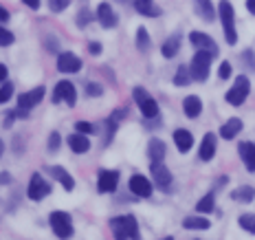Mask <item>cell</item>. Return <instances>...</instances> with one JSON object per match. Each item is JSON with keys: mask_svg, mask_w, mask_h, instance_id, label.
<instances>
[{"mask_svg": "<svg viewBox=\"0 0 255 240\" xmlns=\"http://www.w3.org/2000/svg\"><path fill=\"white\" fill-rule=\"evenodd\" d=\"M113 227L115 238L119 240H130V238H139V223L134 216H117L110 223Z\"/></svg>", "mask_w": 255, "mask_h": 240, "instance_id": "6da1fadb", "label": "cell"}, {"mask_svg": "<svg viewBox=\"0 0 255 240\" xmlns=\"http://www.w3.org/2000/svg\"><path fill=\"white\" fill-rule=\"evenodd\" d=\"M211 57H214V53L200 49L198 53L194 55V60H191V77L196 79V82H205L207 77H209V68H211Z\"/></svg>", "mask_w": 255, "mask_h": 240, "instance_id": "7a4b0ae2", "label": "cell"}, {"mask_svg": "<svg viewBox=\"0 0 255 240\" xmlns=\"http://www.w3.org/2000/svg\"><path fill=\"white\" fill-rule=\"evenodd\" d=\"M218 11H220V22H222V29H225L227 42H229V44H236L238 42V31H236V24H233V7H231L229 0H220Z\"/></svg>", "mask_w": 255, "mask_h": 240, "instance_id": "3957f363", "label": "cell"}, {"mask_svg": "<svg viewBox=\"0 0 255 240\" xmlns=\"http://www.w3.org/2000/svg\"><path fill=\"white\" fill-rule=\"evenodd\" d=\"M249 93H251V82H249L244 75H240L236 79V84L227 90V104H231V106H242L244 104V99L249 97Z\"/></svg>", "mask_w": 255, "mask_h": 240, "instance_id": "277c9868", "label": "cell"}, {"mask_svg": "<svg viewBox=\"0 0 255 240\" xmlns=\"http://www.w3.org/2000/svg\"><path fill=\"white\" fill-rule=\"evenodd\" d=\"M49 223H51V229L57 238H71L73 236V221H71V214L66 212H53L49 216Z\"/></svg>", "mask_w": 255, "mask_h": 240, "instance_id": "5b68a950", "label": "cell"}, {"mask_svg": "<svg viewBox=\"0 0 255 240\" xmlns=\"http://www.w3.org/2000/svg\"><path fill=\"white\" fill-rule=\"evenodd\" d=\"M132 95H134L136 106L141 108V115L145 117V119H154V117H158V104H156V99L150 97V95H147L141 86H136L134 90H132Z\"/></svg>", "mask_w": 255, "mask_h": 240, "instance_id": "8992f818", "label": "cell"}, {"mask_svg": "<svg viewBox=\"0 0 255 240\" xmlns=\"http://www.w3.org/2000/svg\"><path fill=\"white\" fill-rule=\"evenodd\" d=\"M150 170H152L154 183H156L163 192H167L169 185H172V172L167 170V165L163 161H150Z\"/></svg>", "mask_w": 255, "mask_h": 240, "instance_id": "52a82bcc", "label": "cell"}, {"mask_svg": "<svg viewBox=\"0 0 255 240\" xmlns=\"http://www.w3.org/2000/svg\"><path fill=\"white\" fill-rule=\"evenodd\" d=\"M53 101L55 104H60V101H66L68 106H75L77 104V90H75V86H73L71 82H60L55 86V90H53Z\"/></svg>", "mask_w": 255, "mask_h": 240, "instance_id": "ba28073f", "label": "cell"}, {"mask_svg": "<svg viewBox=\"0 0 255 240\" xmlns=\"http://www.w3.org/2000/svg\"><path fill=\"white\" fill-rule=\"evenodd\" d=\"M49 194H51V185L46 183L40 174H33V177H31L29 188H26V196H29L31 201H42L44 196H49Z\"/></svg>", "mask_w": 255, "mask_h": 240, "instance_id": "9c48e42d", "label": "cell"}, {"mask_svg": "<svg viewBox=\"0 0 255 240\" xmlns=\"http://www.w3.org/2000/svg\"><path fill=\"white\" fill-rule=\"evenodd\" d=\"M130 192L136 196H141V199H147V196H152V185L150 181H147L143 174H134V177H130Z\"/></svg>", "mask_w": 255, "mask_h": 240, "instance_id": "30bf717a", "label": "cell"}, {"mask_svg": "<svg viewBox=\"0 0 255 240\" xmlns=\"http://www.w3.org/2000/svg\"><path fill=\"white\" fill-rule=\"evenodd\" d=\"M79 68H82V60L75 53H62L57 57V71L60 73H77Z\"/></svg>", "mask_w": 255, "mask_h": 240, "instance_id": "8fae6325", "label": "cell"}, {"mask_svg": "<svg viewBox=\"0 0 255 240\" xmlns=\"http://www.w3.org/2000/svg\"><path fill=\"white\" fill-rule=\"evenodd\" d=\"M44 86H38V88H33V90H29V93H22L18 97V106L20 108H26V110H31L33 106H38L42 97H44Z\"/></svg>", "mask_w": 255, "mask_h": 240, "instance_id": "7c38bea8", "label": "cell"}, {"mask_svg": "<svg viewBox=\"0 0 255 240\" xmlns=\"http://www.w3.org/2000/svg\"><path fill=\"white\" fill-rule=\"evenodd\" d=\"M95 18L99 20V24L104 26V29H113L117 26V15H115V9L110 7L108 2H102L97 7V13H95Z\"/></svg>", "mask_w": 255, "mask_h": 240, "instance_id": "4fadbf2b", "label": "cell"}, {"mask_svg": "<svg viewBox=\"0 0 255 240\" xmlns=\"http://www.w3.org/2000/svg\"><path fill=\"white\" fill-rule=\"evenodd\" d=\"M189 42H191V44H196L198 49H205V51H209V53H214V55H218V46H216V42H214L211 35L200 33V31H191V33H189Z\"/></svg>", "mask_w": 255, "mask_h": 240, "instance_id": "5bb4252c", "label": "cell"}, {"mask_svg": "<svg viewBox=\"0 0 255 240\" xmlns=\"http://www.w3.org/2000/svg\"><path fill=\"white\" fill-rule=\"evenodd\" d=\"M117 183H119V172L117 170H104L102 174H99V192H104V194H108V192H115L117 190Z\"/></svg>", "mask_w": 255, "mask_h": 240, "instance_id": "9a60e30c", "label": "cell"}, {"mask_svg": "<svg viewBox=\"0 0 255 240\" xmlns=\"http://www.w3.org/2000/svg\"><path fill=\"white\" fill-rule=\"evenodd\" d=\"M49 172H51V177L55 179L57 183L64 185V190H66V192H73V188H75V179H73L71 174H68L66 170L62 168V165H51Z\"/></svg>", "mask_w": 255, "mask_h": 240, "instance_id": "2e32d148", "label": "cell"}, {"mask_svg": "<svg viewBox=\"0 0 255 240\" xmlns=\"http://www.w3.org/2000/svg\"><path fill=\"white\" fill-rule=\"evenodd\" d=\"M238 150H240V157L244 165H247L249 172H255V143L251 141H242L240 146H238Z\"/></svg>", "mask_w": 255, "mask_h": 240, "instance_id": "e0dca14e", "label": "cell"}, {"mask_svg": "<svg viewBox=\"0 0 255 240\" xmlns=\"http://www.w3.org/2000/svg\"><path fill=\"white\" fill-rule=\"evenodd\" d=\"M200 159L203 161H211L214 159V154H216V135L214 132H207V135L203 137V143H200Z\"/></svg>", "mask_w": 255, "mask_h": 240, "instance_id": "ac0fdd59", "label": "cell"}, {"mask_svg": "<svg viewBox=\"0 0 255 240\" xmlns=\"http://www.w3.org/2000/svg\"><path fill=\"white\" fill-rule=\"evenodd\" d=\"M183 110L189 119H196V117L203 113V101H200L198 95H189V97L183 99Z\"/></svg>", "mask_w": 255, "mask_h": 240, "instance_id": "d6986e66", "label": "cell"}, {"mask_svg": "<svg viewBox=\"0 0 255 240\" xmlns=\"http://www.w3.org/2000/svg\"><path fill=\"white\" fill-rule=\"evenodd\" d=\"M174 143H176V148L180 152H189L191 146H194V135L189 130L178 128V130H174Z\"/></svg>", "mask_w": 255, "mask_h": 240, "instance_id": "ffe728a7", "label": "cell"}, {"mask_svg": "<svg viewBox=\"0 0 255 240\" xmlns=\"http://www.w3.org/2000/svg\"><path fill=\"white\" fill-rule=\"evenodd\" d=\"M68 146H71V150L77 152V154H84V152L90 150V141L84 132H75V135L68 137Z\"/></svg>", "mask_w": 255, "mask_h": 240, "instance_id": "44dd1931", "label": "cell"}, {"mask_svg": "<svg viewBox=\"0 0 255 240\" xmlns=\"http://www.w3.org/2000/svg\"><path fill=\"white\" fill-rule=\"evenodd\" d=\"M165 143L161 139H150L147 143V157H150V161H163L165 159Z\"/></svg>", "mask_w": 255, "mask_h": 240, "instance_id": "7402d4cb", "label": "cell"}, {"mask_svg": "<svg viewBox=\"0 0 255 240\" xmlns=\"http://www.w3.org/2000/svg\"><path fill=\"white\" fill-rule=\"evenodd\" d=\"M240 130H242V121L238 119V117H233V119H229L227 124L220 126V137L222 139H233Z\"/></svg>", "mask_w": 255, "mask_h": 240, "instance_id": "603a6c76", "label": "cell"}, {"mask_svg": "<svg viewBox=\"0 0 255 240\" xmlns=\"http://www.w3.org/2000/svg\"><path fill=\"white\" fill-rule=\"evenodd\" d=\"M134 9L141 15H150V18H156V15H161V9L154 4V0H134Z\"/></svg>", "mask_w": 255, "mask_h": 240, "instance_id": "cb8c5ba5", "label": "cell"}, {"mask_svg": "<svg viewBox=\"0 0 255 240\" xmlns=\"http://www.w3.org/2000/svg\"><path fill=\"white\" fill-rule=\"evenodd\" d=\"M231 199L238 203H251L255 199V188L253 185H242V188L231 192Z\"/></svg>", "mask_w": 255, "mask_h": 240, "instance_id": "d4e9b609", "label": "cell"}, {"mask_svg": "<svg viewBox=\"0 0 255 240\" xmlns=\"http://www.w3.org/2000/svg\"><path fill=\"white\" fill-rule=\"evenodd\" d=\"M196 9H198L200 18H205L207 22H211V20L216 18V9H214V4H211V0H196Z\"/></svg>", "mask_w": 255, "mask_h": 240, "instance_id": "484cf974", "label": "cell"}, {"mask_svg": "<svg viewBox=\"0 0 255 240\" xmlns=\"http://www.w3.org/2000/svg\"><path fill=\"white\" fill-rule=\"evenodd\" d=\"M136 46H139V51H141V53L150 51L152 40H150V33H147L145 26H139V31H136Z\"/></svg>", "mask_w": 255, "mask_h": 240, "instance_id": "4316f807", "label": "cell"}, {"mask_svg": "<svg viewBox=\"0 0 255 240\" xmlns=\"http://www.w3.org/2000/svg\"><path fill=\"white\" fill-rule=\"evenodd\" d=\"M183 227L185 229H209L211 223L205 221V218H200V216H189L183 221Z\"/></svg>", "mask_w": 255, "mask_h": 240, "instance_id": "83f0119b", "label": "cell"}, {"mask_svg": "<svg viewBox=\"0 0 255 240\" xmlns=\"http://www.w3.org/2000/svg\"><path fill=\"white\" fill-rule=\"evenodd\" d=\"M191 82H194V77H191L189 68H185V64L178 66L176 75H174V84H176V86H187V84H191Z\"/></svg>", "mask_w": 255, "mask_h": 240, "instance_id": "f1b7e54d", "label": "cell"}, {"mask_svg": "<svg viewBox=\"0 0 255 240\" xmlns=\"http://www.w3.org/2000/svg\"><path fill=\"white\" fill-rule=\"evenodd\" d=\"M214 194H205L203 196V199H200L198 203H196V210H198L200 212V214H209V212H214Z\"/></svg>", "mask_w": 255, "mask_h": 240, "instance_id": "f546056e", "label": "cell"}, {"mask_svg": "<svg viewBox=\"0 0 255 240\" xmlns=\"http://www.w3.org/2000/svg\"><path fill=\"white\" fill-rule=\"evenodd\" d=\"M178 49H180V40L178 38H169V40H165L161 53H163V57H174L178 53Z\"/></svg>", "mask_w": 255, "mask_h": 240, "instance_id": "4dcf8cb0", "label": "cell"}, {"mask_svg": "<svg viewBox=\"0 0 255 240\" xmlns=\"http://www.w3.org/2000/svg\"><path fill=\"white\" fill-rule=\"evenodd\" d=\"M238 223H240V227L244 229V232L255 234V214H242L240 218H238Z\"/></svg>", "mask_w": 255, "mask_h": 240, "instance_id": "1f68e13d", "label": "cell"}, {"mask_svg": "<svg viewBox=\"0 0 255 240\" xmlns=\"http://www.w3.org/2000/svg\"><path fill=\"white\" fill-rule=\"evenodd\" d=\"M11 95H13V84L9 82V79H4L2 86H0V101H2V104H7Z\"/></svg>", "mask_w": 255, "mask_h": 240, "instance_id": "d6a6232c", "label": "cell"}, {"mask_svg": "<svg viewBox=\"0 0 255 240\" xmlns=\"http://www.w3.org/2000/svg\"><path fill=\"white\" fill-rule=\"evenodd\" d=\"M13 33L11 31L7 29V26H2V29H0V46H11L13 44Z\"/></svg>", "mask_w": 255, "mask_h": 240, "instance_id": "836d02e7", "label": "cell"}, {"mask_svg": "<svg viewBox=\"0 0 255 240\" xmlns=\"http://www.w3.org/2000/svg\"><path fill=\"white\" fill-rule=\"evenodd\" d=\"M68 4H71V0H49V9L51 11H55V13L64 11Z\"/></svg>", "mask_w": 255, "mask_h": 240, "instance_id": "e575fe53", "label": "cell"}, {"mask_svg": "<svg viewBox=\"0 0 255 240\" xmlns=\"http://www.w3.org/2000/svg\"><path fill=\"white\" fill-rule=\"evenodd\" d=\"M60 146H62L60 132H51V137H49V152H57V150H60Z\"/></svg>", "mask_w": 255, "mask_h": 240, "instance_id": "d590c367", "label": "cell"}, {"mask_svg": "<svg viewBox=\"0 0 255 240\" xmlns=\"http://www.w3.org/2000/svg\"><path fill=\"white\" fill-rule=\"evenodd\" d=\"M75 130L77 132H84V135H90V132H95V128H93V124H88V121H77Z\"/></svg>", "mask_w": 255, "mask_h": 240, "instance_id": "8d00e7d4", "label": "cell"}, {"mask_svg": "<svg viewBox=\"0 0 255 240\" xmlns=\"http://www.w3.org/2000/svg\"><path fill=\"white\" fill-rule=\"evenodd\" d=\"M218 77H220V79H229V77H231V64H229V62H222V64H220Z\"/></svg>", "mask_w": 255, "mask_h": 240, "instance_id": "74e56055", "label": "cell"}, {"mask_svg": "<svg viewBox=\"0 0 255 240\" xmlns=\"http://www.w3.org/2000/svg\"><path fill=\"white\" fill-rule=\"evenodd\" d=\"M86 93L90 95V97H99V95L104 93V88L99 86V84H95V82H90L88 86H86Z\"/></svg>", "mask_w": 255, "mask_h": 240, "instance_id": "f35d334b", "label": "cell"}, {"mask_svg": "<svg viewBox=\"0 0 255 240\" xmlns=\"http://www.w3.org/2000/svg\"><path fill=\"white\" fill-rule=\"evenodd\" d=\"M90 20H93V13H90L88 9H84V11L77 15V24H79V26H86V24L90 22Z\"/></svg>", "mask_w": 255, "mask_h": 240, "instance_id": "ab89813d", "label": "cell"}, {"mask_svg": "<svg viewBox=\"0 0 255 240\" xmlns=\"http://www.w3.org/2000/svg\"><path fill=\"white\" fill-rule=\"evenodd\" d=\"M15 117H18L15 115V110H7V113H4V128H11Z\"/></svg>", "mask_w": 255, "mask_h": 240, "instance_id": "60d3db41", "label": "cell"}, {"mask_svg": "<svg viewBox=\"0 0 255 240\" xmlns=\"http://www.w3.org/2000/svg\"><path fill=\"white\" fill-rule=\"evenodd\" d=\"M242 57L247 60V66L251 68V71H255V55H253V51H247Z\"/></svg>", "mask_w": 255, "mask_h": 240, "instance_id": "b9f144b4", "label": "cell"}, {"mask_svg": "<svg viewBox=\"0 0 255 240\" xmlns=\"http://www.w3.org/2000/svg\"><path fill=\"white\" fill-rule=\"evenodd\" d=\"M102 49H104V46L99 44V42H90V46H88V51L93 53V55H99V53H102Z\"/></svg>", "mask_w": 255, "mask_h": 240, "instance_id": "7bdbcfd3", "label": "cell"}, {"mask_svg": "<svg viewBox=\"0 0 255 240\" xmlns=\"http://www.w3.org/2000/svg\"><path fill=\"white\" fill-rule=\"evenodd\" d=\"M0 20H2V24H7V20H9V11L4 7H0Z\"/></svg>", "mask_w": 255, "mask_h": 240, "instance_id": "ee69618b", "label": "cell"}, {"mask_svg": "<svg viewBox=\"0 0 255 240\" xmlns=\"http://www.w3.org/2000/svg\"><path fill=\"white\" fill-rule=\"evenodd\" d=\"M24 4L31 9H40V0H24Z\"/></svg>", "mask_w": 255, "mask_h": 240, "instance_id": "f6af8a7d", "label": "cell"}, {"mask_svg": "<svg viewBox=\"0 0 255 240\" xmlns=\"http://www.w3.org/2000/svg\"><path fill=\"white\" fill-rule=\"evenodd\" d=\"M247 9L251 11L253 15H255V0H247Z\"/></svg>", "mask_w": 255, "mask_h": 240, "instance_id": "bcb514c9", "label": "cell"}, {"mask_svg": "<svg viewBox=\"0 0 255 240\" xmlns=\"http://www.w3.org/2000/svg\"><path fill=\"white\" fill-rule=\"evenodd\" d=\"M0 77H2V82H4V79H7V66H4V64H2V66H0Z\"/></svg>", "mask_w": 255, "mask_h": 240, "instance_id": "7dc6e473", "label": "cell"}, {"mask_svg": "<svg viewBox=\"0 0 255 240\" xmlns=\"http://www.w3.org/2000/svg\"><path fill=\"white\" fill-rule=\"evenodd\" d=\"M9 181H11V177H9V174H7V172H2V185H7V183H9Z\"/></svg>", "mask_w": 255, "mask_h": 240, "instance_id": "c3c4849f", "label": "cell"}, {"mask_svg": "<svg viewBox=\"0 0 255 240\" xmlns=\"http://www.w3.org/2000/svg\"><path fill=\"white\" fill-rule=\"evenodd\" d=\"M119 2H130V0H119Z\"/></svg>", "mask_w": 255, "mask_h": 240, "instance_id": "681fc988", "label": "cell"}]
</instances>
